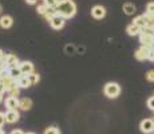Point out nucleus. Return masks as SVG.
<instances>
[{
  "label": "nucleus",
  "instance_id": "nucleus-26",
  "mask_svg": "<svg viewBox=\"0 0 154 134\" xmlns=\"http://www.w3.org/2000/svg\"><path fill=\"white\" fill-rule=\"evenodd\" d=\"M153 12H154V2H150L146 5V14H153Z\"/></svg>",
  "mask_w": 154,
  "mask_h": 134
},
{
  "label": "nucleus",
  "instance_id": "nucleus-5",
  "mask_svg": "<svg viewBox=\"0 0 154 134\" xmlns=\"http://www.w3.org/2000/svg\"><path fill=\"white\" fill-rule=\"evenodd\" d=\"M150 51H152L150 48H147V47H145V46H141L140 48L135 51V58H137L138 61H146V59H149Z\"/></svg>",
  "mask_w": 154,
  "mask_h": 134
},
{
  "label": "nucleus",
  "instance_id": "nucleus-30",
  "mask_svg": "<svg viewBox=\"0 0 154 134\" xmlns=\"http://www.w3.org/2000/svg\"><path fill=\"white\" fill-rule=\"evenodd\" d=\"M5 91H7V89H5L4 83H2V82H0V94H4Z\"/></svg>",
  "mask_w": 154,
  "mask_h": 134
},
{
  "label": "nucleus",
  "instance_id": "nucleus-14",
  "mask_svg": "<svg viewBox=\"0 0 154 134\" xmlns=\"http://www.w3.org/2000/svg\"><path fill=\"white\" fill-rule=\"evenodd\" d=\"M16 82H17V86H19L20 89H28L29 86H32L27 75H22L19 79L16 80Z\"/></svg>",
  "mask_w": 154,
  "mask_h": 134
},
{
  "label": "nucleus",
  "instance_id": "nucleus-16",
  "mask_svg": "<svg viewBox=\"0 0 154 134\" xmlns=\"http://www.w3.org/2000/svg\"><path fill=\"white\" fill-rule=\"evenodd\" d=\"M8 74H10L11 76H12L14 79H19L20 76L23 75V73H22V70H20V67L19 66H16V67H12V68H10V70H8Z\"/></svg>",
  "mask_w": 154,
  "mask_h": 134
},
{
  "label": "nucleus",
  "instance_id": "nucleus-15",
  "mask_svg": "<svg viewBox=\"0 0 154 134\" xmlns=\"http://www.w3.org/2000/svg\"><path fill=\"white\" fill-rule=\"evenodd\" d=\"M19 107L22 110H24V111H27L32 107V101L29 98H23V99L19 101Z\"/></svg>",
  "mask_w": 154,
  "mask_h": 134
},
{
  "label": "nucleus",
  "instance_id": "nucleus-1",
  "mask_svg": "<svg viewBox=\"0 0 154 134\" xmlns=\"http://www.w3.org/2000/svg\"><path fill=\"white\" fill-rule=\"evenodd\" d=\"M55 10L59 16L64 17V19H69V17H72L74 15H75L76 5L72 0H59Z\"/></svg>",
  "mask_w": 154,
  "mask_h": 134
},
{
  "label": "nucleus",
  "instance_id": "nucleus-35",
  "mask_svg": "<svg viewBox=\"0 0 154 134\" xmlns=\"http://www.w3.org/2000/svg\"><path fill=\"white\" fill-rule=\"evenodd\" d=\"M2 12H3V7H2V4H0V15H2Z\"/></svg>",
  "mask_w": 154,
  "mask_h": 134
},
{
  "label": "nucleus",
  "instance_id": "nucleus-6",
  "mask_svg": "<svg viewBox=\"0 0 154 134\" xmlns=\"http://www.w3.org/2000/svg\"><path fill=\"white\" fill-rule=\"evenodd\" d=\"M4 62H5V66H7L8 70H10V68H12V67L19 66V59H17L15 55H12V54L4 55Z\"/></svg>",
  "mask_w": 154,
  "mask_h": 134
},
{
  "label": "nucleus",
  "instance_id": "nucleus-27",
  "mask_svg": "<svg viewBox=\"0 0 154 134\" xmlns=\"http://www.w3.org/2000/svg\"><path fill=\"white\" fill-rule=\"evenodd\" d=\"M146 79L149 82H154V70H150L146 73Z\"/></svg>",
  "mask_w": 154,
  "mask_h": 134
},
{
  "label": "nucleus",
  "instance_id": "nucleus-37",
  "mask_svg": "<svg viewBox=\"0 0 154 134\" xmlns=\"http://www.w3.org/2000/svg\"><path fill=\"white\" fill-rule=\"evenodd\" d=\"M0 134H5V133H4V132H3V130H2V129H0Z\"/></svg>",
  "mask_w": 154,
  "mask_h": 134
},
{
  "label": "nucleus",
  "instance_id": "nucleus-10",
  "mask_svg": "<svg viewBox=\"0 0 154 134\" xmlns=\"http://www.w3.org/2000/svg\"><path fill=\"white\" fill-rule=\"evenodd\" d=\"M19 67L20 70H22L23 75H28V74L34 73V64L31 63V62H22V63H19Z\"/></svg>",
  "mask_w": 154,
  "mask_h": 134
},
{
  "label": "nucleus",
  "instance_id": "nucleus-13",
  "mask_svg": "<svg viewBox=\"0 0 154 134\" xmlns=\"http://www.w3.org/2000/svg\"><path fill=\"white\" fill-rule=\"evenodd\" d=\"M141 27H138L137 24H134V23H131L130 26H127V28H126V31H127V34L130 35V36H135V35H140L141 34Z\"/></svg>",
  "mask_w": 154,
  "mask_h": 134
},
{
  "label": "nucleus",
  "instance_id": "nucleus-33",
  "mask_svg": "<svg viewBox=\"0 0 154 134\" xmlns=\"http://www.w3.org/2000/svg\"><path fill=\"white\" fill-rule=\"evenodd\" d=\"M26 2H27L28 4H35V3H38V0H26Z\"/></svg>",
  "mask_w": 154,
  "mask_h": 134
},
{
  "label": "nucleus",
  "instance_id": "nucleus-32",
  "mask_svg": "<svg viewBox=\"0 0 154 134\" xmlns=\"http://www.w3.org/2000/svg\"><path fill=\"white\" fill-rule=\"evenodd\" d=\"M149 59H150V61H152V62H154V50H152V51H150Z\"/></svg>",
  "mask_w": 154,
  "mask_h": 134
},
{
  "label": "nucleus",
  "instance_id": "nucleus-20",
  "mask_svg": "<svg viewBox=\"0 0 154 134\" xmlns=\"http://www.w3.org/2000/svg\"><path fill=\"white\" fill-rule=\"evenodd\" d=\"M55 15H56V10H55V7H48L47 12L44 14V17H46L47 20H50L52 16H55Z\"/></svg>",
  "mask_w": 154,
  "mask_h": 134
},
{
  "label": "nucleus",
  "instance_id": "nucleus-38",
  "mask_svg": "<svg viewBox=\"0 0 154 134\" xmlns=\"http://www.w3.org/2000/svg\"><path fill=\"white\" fill-rule=\"evenodd\" d=\"M27 134H35V133H27Z\"/></svg>",
  "mask_w": 154,
  "mask_h": 134
},
{
  "label": "nucleus",
  "instance_id": "nucleus-34",
  "mask_svg": "<svg viewBox=\"0 0 154 134\" xmlns=\"http://www.w3.org/2000/svg\"><path fill=\"white\" fill-rule=\"evenodd\" d=\"M3 59H4V54H3V51L0 50V61H3Z\"/></svg>",
  "mask_w": 154,
  "mask_h": 134
},
{
  "label": "nucleus",
  "instance_id": "nucleus-8",
  "mask_svg": "<svg viewBox=\"0 0 154 134\" xmlns=\"http://www.w3.org/2000/svg\"><path fill=\"white\" fill-rule=\"evenodd\" d=\"M4 115H5V122L7 123H15V122L19 121V113L16 110H8Z\"/></svg>",
  "mask_w": 154,
  "mask_h": 134
},
{
  "label": "nucleus",
  "instance_id": "nucleus-3",
  "mask_svg": "<svg viewBox=\"0 0 154 134\" xmlns=\"http://www.w3.org/2000/svg\"><path fill=\"white\" fill-rule=\"evenodd\" d=\"M48 22L54 30H60V28H63V26H64V17L59 16V15L56 14L55 16H52L51 19L48 20Z\"/></svg>",
  "mask_w": 154,
  "mask_h": 134
},
{
  "label": "nucleus",
  "instance_id": "nucleus-17",
  "mask_svg": "<svg viewBox=\"0 0 154 134\" xmlns=\"http://www.w3.org/2000/svg\"><path fill=\"white\" fill-rule=\"evenodd\" d=\"M133 23L134 24H137L138 27H141V28H143V27L147 26L146 23V17H145V15H140V16H137L134 20H133Z\"/></svg>",
  "mask_w": 154,
  "mask_h": 134
},
{
  "label": "nucleus",
  "instance_id": "nucleus-24",
  "mask_svg": "<svg viewBox=\"0 0 154 134\" xmlns=\"http://www.w3.org/2000/svg\"><path fill=\"white\" fill-rule=\"evenodd\" d=\"M47 10H48V7H47V5L46 4H44V3H43V4H40V5H38V14H40V15H44V14H46L47 12Z\"/></svg>",
  "mask_w": 154,
  "mask_h": 134
},
{
  "label": "nucleus",
  "instance_id": "nucleus-22",
  "mask_svg": "<svg viewBox=\"0 0 154 134\" xmlns=\"http://www.w3.org/2000/svg\"><path fill=\"white\" fill-rule=\"evenodd\" d=\"M19 91H20V87L19 86H15V87H12L11 90H8L7 93L10 94V97H17V95H19Z\"/></svg>",
  "mask_w": 154,
  "mask_h": 134
},
{
  "label": "nucleus",
  "instance_id": "nucleus-29",
  "mask_svg": "<svg viewBox=\"0 0 154 134\" xmlns=\"http://www.w3.org/2000/svg\"><path fill=\"white\" fill-rule=\"evenodd\" d=\"M4 122H5V115L3 114L2 111H0V129L3 127V125H4Z\"/></svg>",
  "mask_w": 154,
  "mask_h": 134
},
{
  "label": "nucleus",
  "instance_id": "nucleus-40",
  "mask_svg": "<svg viewBox=\"0 0 154 134\" xmlns=\"http://www.w3.org/2000/svg\"><path fill=\"white\" fill-rule=\"evenodd\" d=\"M153 121H154V120H153Z\"/></svg>",
  "mask_w": 154,
  "mask_h": 134
},
{
  "label": "nucleus",
  "instance_id": "nucleus-18",
  "mask_svg": "<svg viewBox=\"0 0 154 134\" xmlns=\"http://www.w3.org/2000/svg\"><path fill=\"white\" fill-rule=\"evenodd\" d=\"M123 12H125L126 15H133L135 12L134 4H131V3H126V4H123Z\"/></svg>",
  "mask_w": 154,
  "mask_h": 134
},
{
  "label": "nucleus",
  "instance_id": "nucleus-7",
  "mask_svg": "<svg viewBox=\"0 0 154 134\" xmlns=\"http://www.w3.org/2000/svg\"><path fill=\"white\" fill-rule=\"evenodd\" d=\"M140 40L142 43V46L147 47V48L152 50L154 46V36H150V35H145V34H140Z\"/></svg>",
  "mask_w": 154,
  "mask_h": 134
},
{
  "label": "nucleus",
  "instance_id": "nucleus-31",
  "mask_svg": "<svg viewBox=\"0 0 154 134\" xmlns=\"http://www.w3.org/2000/svg\"><path fill=\"white\" fill-rule=\"evenodd\" d=\"M11 134H24L22 132V130H19V129H16V130H12V132H11Z\"/></svg>",
  "mask_w": 154,
  "mask_h": 134
},
{
  "label": "nucleus",
  "instance_id": "nucleus-25",
  "mask_svg": "<svg viewBox=\"0 0 154 134\" xmlns=\"http://www.w3.org/2000/svg\"><path fill=\"white\" fill-rule=\"evenodd\" d=\"M43 3L47 5V7H56L59 0H43Z\"/></svg>",
  "mask_w": 154,
  "mask_h": 134
},
{
  "label": "nucleus",
  "instance_id": "nucleus-9",
  "mask_svg": "<svg viewBox=\"0 0 154 134\" xmlns=\"http://www.w3.org/2000/svg\"><path fill=\"white\" fill-rule=\"evenodd\" d=\"M91 15H93L95 19H103L106 15V10L102 7V5H95L91 10Z\"/></svg>",
  "mask_w": 154,
  "mask_h": 134
},
{
  "label": "nucleus",
  "instance_id": "nucleus-23",
  "mask_svg": "<svg viewBox=\"0 0 154 134\" xmlns=\"http://www.w3.org/2000/svg\"><path fill=\"white\" fill-rule=\"evenodd\" d=\"M44 134H60V132H59L58 127L51 126V127H48V129H46V132H44Z\"/></svg>",
  "mask_w": 154,
  "mask_h": 134
},
{
  "label": "nucleus",
  "instance_id": "nucleus-36",
  "mask_svg": "<svg viewBox=\"0 0 154 134\" xmlns=\"http://www.w3.org/2000/svg\"><path fill=\"white\" fill-rule=\"evenodd\" d=\"M3 101V94H0V102Z\"/></svg>",
  "mask_w": 154,
  "mask_h": 134
},
{
  "label": "nucleus",
  "instance_id": "nucleus-2",
  "mask_svg": "<svg viewBox=\"0 0 154 134\" xmlns=\"http://www.w3.org/2000/svg\"><path fill=\"white\" fill-rule=\"evenodd\" d=\"M105 95L107 98H117L118 95H119L121 93V87H119V85L118 83H115V82H109L107 85L105 86Z\"/></svg>",
  "mask_w": 154,
  "mask_h": 134
},
{
  "label": "nucleus",
  "instance_id": "nucleus-11",
  "mask_svg": "<svg viewBox=\"0 0 154 134\" xmlns=\"http://www.w3.org/2000/svg\"><path fill=\"white\" fill-rule=\"evenodd\" d=\"M5 107L8 110H16V107H19V99L16 97H8L5 99Z\"/></svg>",
  "mask_w": 154,
  "mask_h": 134
},
{
  "label": "nucleus",
  "instance_id": "nucleus-12",
  "mask_svg": "<svg viewBox=\"0 0 154 134\" xmlns=\"http://www.w3.org/2000/svg\"><path fill=\"white\" fill-rule=\"evenodd\" d=\"M12 24H14V19L11 16L5 15V16L0 17V27H2V28H10Z\"/></svg>",
  "mask_w": 154,
  "mask_h": 134
},
{
  "label": "nucleus",
  "instance_id": "nucleus-19",
  "mask_svg": "<svg viewBox=\"0 0 154 134\" xmlns=\"http://www.w3.org/2000/svg\"><path fill=\"white\" fill-rule=\"evenodd\" d=\"M28 79H29V82H31V85H36L38 82H39V75H38L36 73H31V74H28Z\"/></svg>",
  "mask_w": 154,
  "mask_h": 134
},
{
  "label": "nucleus",
  "instance_id": "nucleus-4",
  "mask_svg": "<svg viewBox=\"0 0 154 134\" xmlns=\"http://www.w3.org/2000/svg\"><path fill=\"white\" fill-rule=\"evenodd\" d=\"M141 132L145 134H149L154 132V121L153 120H143L141 122V126H140Z\"/></svg>",
  "mask_w": 154,
  "mask_h": 134
},
{
  "label": "nucleus",
  "instance_id": "nucleus-28",
  "mask_svg": "<svg viewBox=\"0 0 154 134\" xmlns=\"http://www.w3.org/2000/svg\"><path fill=\"white\" fill-rule=\"evenodd\" d=\"M147 107L154 111V97H152V98H149V99H147Z\"/></svg>",
  "mask_w": 154,
  "mask_h": 134
},
{
  "label": "nucleus",
  "instance_id": "nucleus-39",
  "mask_svg": "<svg viewBox=\"0 0 154 134\" xmlns=\"http://www.w3.org/2000/svg\"><path fill=\"white\" fill-rule=\"evenodd\" d=\"M152 50H154V46H153V48H152Z\"/></svg>",
  "mask_w": 154,
  "mask_h": 134
},
{
  "label": "nucleus",
  "instance_id": "nucleus-21",
  "mask_svg": "<svg viewBox=\"0 0 154 134\" xmlns=\"http://www.w3.org/2000/svg\"><path fill=\"white\" fill-rule=\"evenodd\" d=\"M141 34H145V35H150V36H154V28L153 27H143V28L141 30Z\"/></svg>",
  "mask_w": 154,
  "mask_h": 134
}]
</instances>
